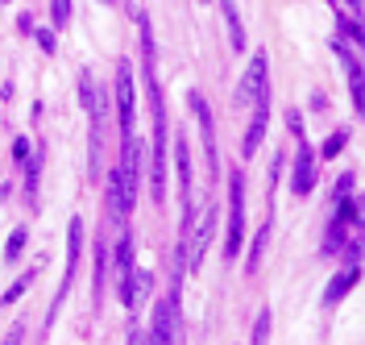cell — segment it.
<instances>
[{"label": "cell", "instance_id": "cell-1", "mask_svg": "<svg viewBox=\"0 0 365 345\" xmlns=\"http://www.w3.org/2000/svg\"><path fill=\"white\" fill-rule=\"evenodd\" d=\"M245 250V179L232 175L228 179V241H225V258L237 262V254Z\"/></svg>", "mask_w": 365, "mask_h": 345}, {"label": "cell", "instance_id": "cell-2", "mask_svg": "<svg viewBox=\"0 0 365 345\" xmlns=\"http://www.w3.org/2000/svg\"><path fill=\"white\" fill-rule=\"evenodd\" d=\"M266 92H270V54L257 50V54L250 59V67H245V75H241L232 100H237V104H253V100H262Z\"/></svg>", "mask_w": 365, "mask_h": 345}, {"label": "cell", "instance_id": "cell-3", "mask_svg": "<svg viewBox=\"0 0 365 345\" xmlns=\"http://www.w3.org/2000/svg\"><path fill=\"white\" fill-rule=\"evenodd\" d=\"M179 299H182V287H170V296L158 299V308H154V329H150V341L154 345H170L179 337Z\"/></svg>", "mask_w": 365, "mask_h": 345}, {"label": "cell", "instance_id": "cell-4", "mask_svg": "<svg viewBox=\"0 0 365 345\" xmlns=\"http://www.w3.org/2000/svg\"><path fill=\"white\" fill-rule=\"evenodd\" d=\"M187 104H191V113H195V121H200V129H204L207 175L216 179V175H220V150H216V125H212V104L204 100V92H187Z\"/></svg>", "mask_w": 365, "mask_h": 345}, {"label": "cell", "instance_id": "cell-5", "mask_svg": "<svg viewBox=\"0 0 365 345\" xmlns=\"http://www.w3.org/2000/svg\"><path fill=\"white\" fill-rule=\"evenodd\" d=\"M133 67L120 63L116 67V121H120V134H133V116H137V92H133Z\"/></svg>", "mask_w": 365, "mask_h": 345}, {"label": "cell", "instance_id": "cell-6", "mask_svg": "<svg viewBox=\"0 0 365 345\" xmlns=\"http://www.w3.org/2000/svg\"><path fill=\"white\" fill-rule=\"evenodd\" d=\"M104 208H108V221H113V225H125L129 212H133L129 196H125V175H120V166L108 171V179H104Z\"/></svg>", "mask_w": 365, "mask_h": 345}, {"label": "cell", "instance_id": "cell-7", "mask_svg": "<svg viewBox=\"0 0 365 345\" xmlns=\"http://www.w3.org/2000/svg\"><path fill=\"white\" fill-rule=\"evenodd\" d=\"M79 258H83V216H71V229H67V275H63V287H58V296H54V308L50 312H58V304L67 296L71 279L79 271Z\"/></svg>", "mask_w": 365, "mask_h": 345}, {"label": "cell", "instance_id": "cell-8", "mask_svg": "<svg viewBox=\"0 0 365 345\" xmlns=\"http://www.w3.org/2000/svg\"><path fill=\"white\" fill-rule=\"evenodd\" d=\"M316 166H319L316 150L303 141L295 150V171H291V191H295V196H312V191H316Z\"/></svg>", "mask_w": 365, "mask_h": 345}, {"label": "cell", "instance_id": "cell-9", "mask_svg": "<svg viewBox=\"0 0 365 345\" xmlns=\"http://www.w3.org/2000/svg\"><path fill=\"white\" fill-rule=\"evenodd\" d=\"M266 125H270V92L262 96V100H253V121H250V129H245V141H241V159H253L262 150Z\"/></svg>", "mask_w": 365, "mask_h": 345}, {"label": "cell", "instance_id": "cell-10", "mask_svg": "<svg viewBox=\"0 0 365 345\" xmlns=\"http://www.w3.org/2000/svg\"><path fill=\"white\" fill-rule=\"evenodd\" d=\"M79 100H83V109H88L91 125H100V121L108 116V96H100V88H96V79H91L88 71L79 75Z\"/></svg>", "mask_w": 365, "mask_h": 345}, {"label": "cell", "instance_id": "cell-11", "mask_svg": "<svg viewBox=\"0 0 365 345\" xmlns=\"http://www.w3.org/2000/svg\"><path fill=\"white\" fill-rule=\"evenodd\" d=\"M175 171H179V196L182 204H191V146H187V138H175Z\"/></svg>", "mask_w": 365, "mask_h": 345}, {"label": "cell", "instance_id": "cell-12", "mask_svg": "<svg viewBox=\"0 0 365 345\" xmlns=\"http://www.w3.org/2000/svg\"><path fill=\"white\" fill-rule=\"evenodd\" d=\"M225 9V21H228V42L237 54H245V25H241V13H237V0H220Z\"/></svg>", "mask_w": 365, "mask_h": 345}, {"label": "cell", "instance_id": "cell-13", "mask_svg": "<svg viewBox=\"0 0 365 345\" xmlns=\"http://www.w3.org/2000/svg\"><path fill=\"white\" fill-rule=\"evenodd\" d=\"M357 279H361V271H357V266L341 271V275L328 283V291H324V304H341V299L349 296V291H353V283H357Z\"/></svg>", "mask_w": 365, "mask_h": 345}, {"label": "cell", "instance_id": "cell-14", "mask_svg": "<svg viewBox=\"0 0 365 345\" xmlns=\"http://www.w3.org/2000/svg\"><path fill=\"white\" fill-rule=\"evenodd\" d=\"M108 271H113V246H104V237H100V246H96V299L104 296Z\"/></svg>", "mask_w": 365, "mask_h": 345}, {"label": "cell", "instance_id": "cell-15", "mask_svg": "<svg viewBox=\"0 0 365 345\" xmlns=\"http://www.w3.org/2000/svg\"><path fill=\"white\" fill-rule=\"evenodd\" d=\"M266 250H270V221H266V225H262V229H257V237H253V250H250V262H245V271H257V266H262V258H266Z\"/></svg>", "mask_w": 365, "mask_h": 345}, {"label": "cell", "instance_id": "cell-16", "mask_svg": "<svg viewBox=\"0 0 365 345\" xmlns=\"http://www.w3.org/2000/svg\"><path fill=\"white\" fill-rule=\"evenodd\" d=\"M336 221H341V225H361V200L344 191L341 204H336Z\"/></svg>", "mask_w": 365, "mask_h": 345}, {"label": "cell", "instance_id": "cell-17", "mask_svg": "<svg viewBox=\"0 0 365 345\" xmlns=\"http://www.w3.org/2000/svg\"><path fill=\"white\" fill-rule=\"evenodd\" d=\"M113 262H116V271L125 275V271H133V237L129 233H120V241L113 246Z\"/></svg>", "mask_w": 365, "mask_h": 345}, {"label": "cell", "instance_id": "cell-18", "mask_svg": "<svg viewBox=\"0 0 365 345\" xmlns=\"http://www.w3.org/2000/svg\"><path fill=\"white\" fill-rule=\"evenodd\" d=\"M71 17H75V4L71 0H50V25L54 29H67Z\"/></svg>", "mask_w": 365, "mask_h": 345}, {"label": "cell", "instance_id": "cell-19", "mask_svg": "<svg viewBox=\"0 0 365 345\" xmlns=\"http://www.w3.org/2000/svg\"><path fill=\"white\" fill-rule=\"evenodd\" d=\"M344 146H349V129H336V134H328V141L316 150V159H336Z\"/></svg>", "mask_w": 365, "mask_h": 345}, {"label": "cell", "instance_id": "cell-20", "mask_svg": "<svg viewBox=\"0 0 365 345\" xmlns=\"http://www.w3.org/2000/svg\"><path fill=\"white\" fill-rule=\"evenodd\" d=\"M336 25H341V34L353 42V46H365V29L357 17H344V13H336Z\"/></svg>", "mask_w": 365, "mask_h": 345}, {"label": "cell", "instance_id": "cell-21", "mask_svg": "<svg viewBox=\"0 0 365 345\" xmlns=\"http://www.w3.org/2000/svg\"><path fill=\"white\" fill-rule=\"evenodd\" d=\"M34 279H38V266H34V271H25V275L17 279V283H13V287L4 291V296H0V304H17V299H21L25 291H29V283H34Z\"/></svg>", "mask_w": 365, "mask_h": 345}, {"label": "cell", "instance_id": "cell-22", "mask_svg": "<svg viewBox=\"0 0 365 345\" xmlns=\"http://www.w3.org/2000/svg\"><path fill=\"white\" fill-rule=\"evenodd\" d=\"M38 175H42V154L34 159V150H29V154H25V191H29V196L38 191Z\"/></svg>", "mask_w": 365, "mask_h": 345}, {"label": "cell", "instance_id": "cell-23", "mask_svg": "<svg viewBox=\"0 0 365 345\" xmlns=\"http://www.w3.org/2000/svg\"><path fill=\"white\" fill-rule=\"evenodd\" d=\"M25 237H29L25 229H13V237H9V246H4V262H17V258H21V250H25Z\"/></svg>", "mask_w": 365, "mask_h": 345}, {"label": "cell", "instance_id": "cell-24", "mask_svg": "<svg viewBox=\"0 0 365 345\" xmlns=\"http://www.w3.org/2000/svg\"><path fill=\"white\" fill-rule=\"evenodd\" d=\"M270 337V312H257V324H253V341H266Z\"/></svg>", "mask_w": 365, "mask_h": 345}, {"label": "cell", "instance_id": "cell-25", "mask_svg": "<svg viewBox=\"0 0 365 345\" xmlns=\"http://www.w3.org/2000/svg\"><path fill=\"white\" fill-rule=\"evenodd\" d=\"M34 42H38L46 54H54V29H34Z\"/></svg>", "mask_w": 365, "mask_h": 345}, {"label": "cell", "instance_id": "cell-26", "mask_svg": "<svg viewBox=\"0 0 365 345\" xmlns=\"http://www.w3.org/2000/svg\"><path fill=\"white\" fill-rule=\"evenodd\" d=\"M344 258H349V266H357V258H361V237H353V241L344 246Z\"/></svg>", "mask_w": 365, "mask_h": 345}, {"label": "cell", "instance_id": "cell-27", "mask_svg": "<svg viewBox=\"0 0 365 345\" xmlns=\"http://www.w3.org/2000/svg\"><path fill=\"white\" fill-rule=\"evenodd\" d=\"M287 125H291V134H299V138H303V113H299V109H291V113H287Z\"/></svg>", "mask_w": 365, "mask_h": 345}, {"label": "cell", "instance_id": "cell-28", "mask_svg": "<svg viewBox=\"0 0 365 345\" xmlns=\"http://www.w3.org/2000/svg\"><path fill=\"white\" fill-rule=\"evenodd\" d=\"M353 184H357V175H353V171H349V175H341V179H336V196L353 191Z\"/></svg>", "mask_w": 365, "mask_h": 345}, {"label": "cell", "instance_id": "cell-29", "mask_svg": "<svg viewBox=\"0 0 365 345\" xmlns=\"http://www.w3.org/2000/svg\"><path fill=\"white\" fill-rule=\"evenodd\" d=\"M29 150H34V146H29L25 138H17V141H13V159H17V162H25V154H29Z\"/></svg>", "mask_w": 365, "mask_h": 345}, {"label": "cell", "instance_id": "cell-30", "mask_svg": "<svg viewBox=\"0 0 365 345\" xmlns=\"http://www.w3.org/2000/svg\"><path fill=\"white\" fill-rule=\"evenodd\" d=\"M17 29H21V34H34V17H29V13H21V17H17Z\"/></svg>", "mask_w": 365, "mask_h": 345}, {"label": "cell", "instance_id": "cell-31", "mask_svg": "<svg viewBox=\"0 0 365 345\" xmlns=\"http://www.w3.org/2000/svg\"><path fill=\"white\" fill-rule=\"evenodd\" d=\"M349 4H353V9H357V13H361V0H349Z\"/></svg>", "mask_w": 365, "mask_h": 345}, {"label": "cell", "instance_id": "cell-32", "mask_svg": "<svg viewBox=\"0 0 365 345\" xmlns=\"http://www.w3.org/2000/svg\"><path fill=\"white\" fill-rule=\"evenodd\" d=\"M328 4H332V9H336V0H328Z\"/></svg>", "mask_w": 365, "mask_h": 345}, {"label": "cell", "instance_id": "cell-33", "mask_svg": "<svg viewBox=\"0 0 365 345\" xmlns=\"http://www.w3.org/2000/svg\"><path fill=\"white\" fill-rule=\"evenodd\" d=\"M104 4H113V0H104Z\"/></svg>", "mask_w": 365, "mask_h": 345}, {"label": "cell", "instance_id": "cell-34", "mask_svg": "<svg viewBox=\"0 0 365 345\" xmlns=\"http://www.w3.org/2000/svg\"><path fill=\"white\" fill-rule=\"evenodd\" d=\"M0 4H4V0H0Z\"/></svg>", "mask_w": 365, "mask_h": 345}]
</instances>
